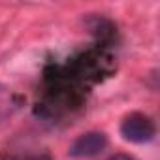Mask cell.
<instances>
[{"label":"cell","mask_w":160,"mask_h":160,"mask_svg":"<svg viewBox=\"0 0 160 160\" xmlns=\"http://www.w3.org/2000/svg\"><path fill=\"white\" fill-rule=\"evenodd\" d=\"M121 134L130 143H147L154 138L156 126H154V122L149 115L134 111V113H130L122 119Z\"/></svg>","instance_id":"obj_1"},{"label":"cell","mask_w":160,"mask_h":160,"mask_svg":"<svg viewBox=\"0 0 160 160\" xmlns=\"http://www.w3.org/2000/svg\"><path fill=\"white\" fill-rule=\"evenodd\" d=\"M108 147V136L104 132H87L81 134L70 147V156L73 158H91L100 154Z\"/></svg>","instance_id":"obj_2"},{"label":"cell","mask_w":160,"mask_h":160,"mask_svg":"<svg viewBox=\"0 0 160 160\" xmlns=\"http://www.w3.org/2000/svg\"><path fill=\"white\" fill-rule=\"evenodd\" d=\"M109 160H136V158H132L130 154H122V152H119V154H115V156H111Z\"/></svg>","instance_id":"obj_5"},{"label":"cell","mask_w":160,"mask_h":160,"mask_svg":"<svg viewBox=\"0 0 160 160\" xmlns=\"http://www.w3.org/2000/svg\"><path fill=\"white\" fill-rule=\"evenodd\" d=\"M23 160H53V158L47 156V154H34V156H27V158H23Z\"/></svg>","instance_id":"obj_4"},{"label":"cell","mask_w":160,"mask_h":160,"mask_svg":"<svg viewBox=\"0 0 160 160\" xmlns=\"http://www.w3.org/2000/svg\"><path fill=\"white\" fill-rule=\"evenodd\" d=\"M87 27H89L91 32H92L96 38H100V40H109V38H113V34H115L113 23L108 21V19H104V17H98V15L87 19Z\"/></svg>","instance_id":"obj_3"}]
</instances>
